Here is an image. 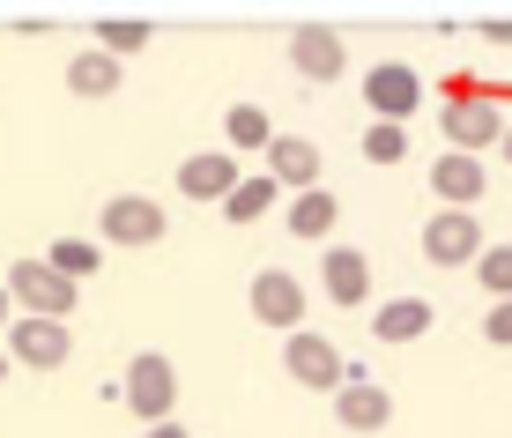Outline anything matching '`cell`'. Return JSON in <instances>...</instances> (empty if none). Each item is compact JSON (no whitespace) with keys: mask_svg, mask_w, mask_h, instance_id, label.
I'll return each instance as SVG.
<instances>
[{"mask_svg":"<svg viewBox=\"0 0 512 438\" xmlns=\"http://www.w3.org/2000/svg\"><path fill=\"white\" fill-rule=\"evenodd\" d=\"M119 401H127L141 424H171V401H179V372H171V357H164V349H141V357H127Z\"/></svg>","mask_w":512,"mask_h":438,"instance_id":"1","label":"cell"},{"mask_svg":"<svg viewBox=\"0 0 512 438\" xmlns=\"http://www.w3.org/2000/svg\"><path fill=\"white\" fill-rule=\"evenodd\" d=\"M8 290H15V305L38 312V320H67V312L82 305V283H67L52 260H30V253L8 268Z\"/></svg>","mask_w":512,"mask_h":438,"instance_id":"2","label":"cell"},{"mask_svg":"<svg viewBox=\"0 0 512 438\" xmlns=\"http://www.w3.org/2000/svg\"><path fill=\"white\" fill-rule=\"evenodd\" d=\"M282 364H290L297 387H320V394H342L349 379H364V372H349V357H342V349H334L327 335H312V327H297V335H290Z\"/></svg>","mask_w":512,"mask_h":438,"instance_id":"3","label":"cell"},{"mask_svg":"<svg viewBox=\"0 0 512 438\" xmlns=\"http://www.w3.org/2000/svg\"><path fill=\"white\" fill-rule=\"evenodd\" d=\"M483 253H490V238L475 231L468 208H438V216L423 223V260H431V268H475Z\"/></svg>","mask_w":512,"mask_h":438,"instance_id":"4","label":"cell"},{"mask_svg":"<svg viewBox=\"0 0 512 438\" xmlns=\"http://www.w3.org/2000/svg\"><path fill=\"white\" fill-rule=\"evenodd\" d=\"M438 127H446V142L453 149H490V142H505V104L498 97H446V119H438Z\"/></svg>","mask_w":512,"mask_h":438,"instance_id":"5","label":"cell"},{"mask_svg":"<svg viewBox=\"0 0 512 438\" xmlns=\"http://www.w3.org/2000/svg\"><path fill=\"white\" fill-rule=\"evenodd\" d=\"M8 357L30 364V372H60V364L75 357V335H67V320H38V312H23V320L8 327Z\"/></svg>","mask_w":512,"mask_h":438,"instance_id":"6","label":"cell"},{"mask_svg":"<svg viewBox=\"0 0 512 438\" xmlns=\"http://www.w3.org/2000/svg\"><path fill=\"white\" fill-rule=\"evenodd\" d=\"M245 305H253V320L260 327H305V283H297L290 268H260L253 275V290H245Z\"/></svg>","mask_w":512,"mask_h":438,"instance_id":"7","label":"cell"},{"mask_svg":"<svg viewBox=\"0 0 512 438\" xmlns=\"http://www.w3.org/2000/svg\"><path fill=\"white\" fill-rule=\"evenodd\" d=\"M97 238H112V245H156V238H164V208H156L149 194H112V201H104V216H97Z\"/></svg>","mask_w":512,"mask_h":438,"instance_id":"8","label":"cell"},{"mask_svg":"<svg viewBox=\"0 0 512 438\" xmlns=\"http://www.w3.org/2000/svg\"><path fill=\"white\" fill-rule=\"evenodd\" d=\"M364 104H372L379 119H409L416 104H423V82H416V67H401V60H379L372 75H364Z\"/></svg>","mask_w":512,"mask_h":438,"instance_id":"9","label":"cell"},{"mask_svg":"<svg viewBox=\"0 0 512 438\" xmlns=\"http://www.w3.org/2000/svg\"><path fill=\"white\" fill-rule=\"evenodd\" d=\"M483 186H490V171H483V156H468V149H446V156L431 164L438 208H475V201H483Z\"/></svg>","mask_w":512,"mask_h":438,"instance_id":"10","label":"cell"},{"mask_svg":"<svg viewBox=\"0 0 512 438\" xmlns=\"http://www.w3.org/2000/svg\"><path fill=\"white\" fill-rule=\"evenodd\" d=\"M290 67H297V75H305V82H334V75H342V38H334V30L327 23H297L290 30Z\"/></svg>","mask_w":512,"mask_h":438,"instance_id":"11","label":"cell"},{"mask_svg":"<svg viewBox=\"0 0 512 438\" xmlns=\"http://www.w3.org/2000/svg\"><path fill=\"white\" fill-rule=\"evenodd\" d=\"M179 194L186 201H231L238 194V164H231V156H223V149H201V156H186V164H179Z\"/></svg>","mask_w":512,"mask_h":438,"instance_id":"12","label":"cell"},{"mask_svg":"<svg viewBox=\"0 0 512 438\" xmlns=\"http://www.w3.org/2000/svg\"><path fill=\"white\" fill-rule=\"evenodd\" d=\"M320 290L334 297V305H364V297H372V260H364L357 245H327V260H320Z\"/></svg>","mask_w":512,"mask_h":438,"instance_id":"13","label":"cell"},{"mask_svg":"<svg viewBox=\"0 0 512 438\" xmlns=\"http://www.w3.org/2000/svg\"><path fill=\"white\" fill-rule=\"evenodd\" d=\"M334 424L342 431H386L394 424V394L372 387V379H349V387L334 394Z\"/></svg>","mask_w":512,"mask_h":438,"instance_id":"14","label":"cell"},{"mask_svg":"<svg viewBox=\"0 0 512 438\" xmlns=\"http://www.w3.org/2000/svg\"><path fill=\"white\" fill-rule=\"evenodd\" d=\"M268 179H282L290 194H312V186H320V149H312L305 134H275V149H268Z\"/></svg>","mask_w":512,"mask_h":438,"instance_id":"15","label":"cell"},{"mask_svg":"<svg viewBox=\"0 0 512 438\" xmlns=\"http://www.w3.org/2000/svg\"><path fill=\"white\" fill-rule=\"evenodd\" d=\"M372 335H379V342H416V335H431V305H423V297H386V305L372 312Z\"/></svg>","mask_w":512,"mask_h":438,"instance_id":"16","label":"cell"},{"mask_svg":"<svg viewBox=\"0 0 512 438\" xmlns=\"http://www.w3.org/2000/svg\"><path fill=\"white\" fill-rule=\"evenodd\" d=\"M334 223H342V201H334L327 186H312V194H297V201H290V231H297V238H320V245H327V238H334Z\"/></svg>","mask_w":512,"mask_h":438,"instance_id":"17","label":"cell"},{"mask_svg":"<svg viewBox=\"0 0 512 438\" xmlns=\"http://www.w3.org/2000/svg\"><path fill=\"white\" fill-rule=\"evenodd\" d=\"M67 90H75V97H112L119 90V60L90 45L82 60H67Z\"/></svg>","mask_w":512,"mask_h":438,"instance_id":"18","label":"cell"},{"mask_svg":"<svg viewBox=\"0 0 512 438\" xmlns=\"http://www.w3.org/2000/svg\"><path fill=\"white\" fill-rule=\"evenodd\" d=\"M223 134H231V149H275V127L260 104H231L223 112Z\"/></svg>","mask_w":512,"mask_h":438,"instance_id":"19","label":"cell"},{"mask_svg":"<svg viewBox=\"0 0 512 438\" xmlns=\"http://www.w3.org/2000/svg\"><path fill=\"white\" fill-rule=\"evenodd\" d=\"M52 268H60L67 275V283H90V275L104 268V245H90V238H60V245H52Z\"/></svg>","mask_w":512,"mask_h":438,"instance_id":"20","label":"cell"},{"mask_svg":"<svg viewBox=\"0 0 512 438\" xmlns=\"http://www.w3.org/2000/svg\"><path fill=\"white\" fill-rule=\"evenodd\" d=\"M401 156H409V127H394V119H372V127H364V164L394 171Z\"/></svg>","mask_w":512,"mask_h":438,"instance_id":"21","label":"cell"},{"mask_svg":"<svg viewBox=\"0 0 512 438\" xmlns=\"http://www.w3.org/2000/svg\"><path fill=\"white\" fill-rule=\"evenodd\" d=\"M275 186L282 179H238V194L223 201V216H231V223H260V216H268V201H275Z\"/></svg>","mask_w":512,"mask_h":438,"instance_id":"22","label":"cell"},{"mask_svg":"<svg viewBox=\"0 0 512 438\" xmlns=\"http://www.w3.org/2000/svg\"><path fill=\"white\" fill-rule=\"evenodd\" d=\"M97 52H112V60L149 52V23H97Z\"/></svg>","mask_w":512,"mask_h":438,"instance_id":"23","label":"cell"},{"mask_svg":"<svg viewBox=\"0 0 512 438\" xmlns=\"http://www.w3.org/2000/svg\"><path fill=\"white\" fill-rule=\"evenodd\" d=\"M475 275H483L490 297H512V245H490V253L475 260Z\"/></svg>","mask_w":512,"mask_h":438,"instance_id":"24","label":"cell"},{"mask_svg":"<svg viewBox=\"0 0 512 438\" xmlns=\"http://www.w3.org/2000/svg\"><path fill=\"white\" fill-rule=\"evenodd\" d=\"M483 342H498V349L512 342V297H498V305L483 312Z\"/></svg>","mask_w":512,"mask_h":438,"instance_id":"25","label":"cell"},{"mask_svg":"<svg viewBox=\"0 0 512 438\" xmlns=\"http://www.w3.org/2000/svg\"><path fill=\"white\" fill-rule=\"evenodd\" d=\"M15 320H23V305H15V290H8V283H0V335H8V327H15Z\"/></svg>","mask_w":512,"mask_h":438,"instance_id":"26","label":"cell"},{"mask_svg":"<svg viewBox=\"0 0 512 438\" xmlns=\"http://www.w3.org/2000/svg\"><path fill=\"white\" fill-rule=\"evenodd\" d=\"M141 438H186L179 424H149V431H141Z\"/></svg>","mask_w":512,"mask_h":438,"instance_id":"27","label":"cell"},{"mask_svg":"<svg viewBox=\"0 0 512 438\" xmlns=\"http://www.w3.org/2000/svg\"><path fill=\"white\" fill-rule=\"evenodd\" d=\"M8 364H15V357H8V342H0V379H8Z\"/></svg>","mask_w":512,"mask_h":438,"instance_id":"28","label":"cell"},{"mask_svg":"<svg viewBox=\"0 0 512 438\" xmlns=\"http://www.w3.org/2000/svg\"><path fill=\"white\" fill-rule=\"evenodd\" d=\"M498 149H505V164H512V127H505V142H498Z\"/></svg>","mask_w":512,"mask_h":438,"instance_id":"29","label":"cell"}]
</instances>
